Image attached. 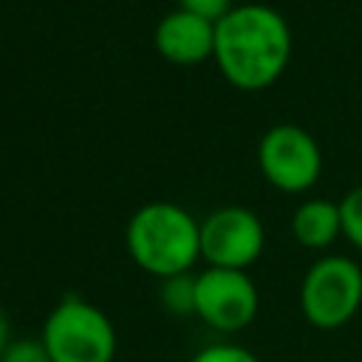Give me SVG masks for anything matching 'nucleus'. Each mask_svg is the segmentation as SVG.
Listing matches in <instances>:
<instances>
[{
	"label": "nucleus",
	"instance_id": "1a4fd4ad",
	"mask_svg": "<svg viewBox=\"0 0 362 362\" xmlns=\"http://www.w3.org/2000/svg\"><path fill=\"white\" fill-rule=\"evenodd\" d=\"M342 235L339 201L328 198H305L291 215V238L311 252L328 249Z\"/></svg>",
	"mask_w": 362,
	"mask_h": 362
},
{
	"label": "nucleus",
	"instance_id": "f257e3e1",
	"mask_svg": "<svg viewBox=\"0 0 362 362\" xmlns=\"http://www.w3.org/2000/svg\"><path fill=\"white\" fill-rule=\"evenodd\" d=\"M294 51L288 20L266 3H238L215 23V65L238 90H266L288 68Z\"/></svg>",
	"mask_w": 362,
	"mask_h": 362
},
{
	"label": "nucleus",
	"instance_id": "39448f33",
	"mask_svg": "<svg viewBox=\"0 0 362 362\" xmlns=\"http://www.w3.org/2000/svg\"><path fill=\"white\" fill-rule=\"evenodd\" d=\"M257 167L274 189L300 195L320 181L322 150L305 127L291 122L272 124L257 141Z\"/></svg>",
	"mask_w": 362,
	"mask_h": 362
},
{
	"label": "nucleus",
	"instance_id": "4468645a",
	"mask_svg": "<svg viewBox=\"0 0 362 362\" xmlns=\"http://www.w3.org/2000/svg\"><path fill=\"white\" fill-rule=\"evenodd\" d=\"M178 3V8H184V11H192V14H198V17H206V20H212V23H218L226 11H232L238 3L235 0H175Z\"/></svg>",
	"mask_w": 362,
	"mask_h": 362
},
{
	"label": "nucleus",
	"instance_id": "f8f14e48",
	"mask_svg": "<svg viewBox=\"0 0 362 362\" xmlns=\"http://www.w3.org/2000/svg\"><path fill=\"white\" fill-rule=\"evenodd\" d=\"M189 362H260V359L238 342H212L204 345L198 354H192Z\"/></svg>",
	"mask_w": 362,
	"mask_h": 362
},
{
	"label": "nucleus",
	"instance_id": "20e7f679",
	"mask_svg": "<svg viewBox=\"0 0 362 362\" xmlns=\"http://www.w3.org/2000/svg\"><path fill=\"white\" fill-rule=\"evenodd\" d=\"M362 308V266L345 255L314 260L300 280V311L320 331H337Z\"/></svg>",
	"mask_w": 362,
	"mask_h": 362
},
{
	"label": "nucleus",
	"instance_id": "9b49d317",
	"mask_svg": "<svg viewBox=\"0 0 362 362\" xmlns=\"http://www.w3.org/2000/svg\"><path fill=\"white\" fill-rule=\"evenodd\" d=\"M339 218H342V238L362 252V184L339 198Z\"/></svg>",
	"mask_w": 362,
	"mask_h": 362
},
{
	"label": "nucleus",
	"instance_id": "ddd939ff",
	"mask_svg": "<svg viewBox=\"0 0 362 362\" xmlns=\"http://www.w3.org/2000/svg\"><path fill=\"white\" fill-rule=\"evenodd\" d=\"M0 362H54L40 339H14L3 354Z\"/></svg>",
	"mask_w": 362,
	"mask_h": 362
},
{
	"label": "nucleus",
	"instance_id": "6e6552de",
	"mask_svg": "<svg viewBox=\"0 0 362 362\" xmlns=\"http://www.w3.org/2000/svg\"><path fill=\"white\" fill-rule=\"evenodd\" d=\"M153 45L158 57L170 65H201L215 54V23L192 11H167L153 31Z\"/></svg>",
	"mask_w": 362,
	"mask_h": 362
},
{
	"label": "nucleus",
	"instance_id": "0eeeda50",
	"mask_svg": "<svg viewBox=\"0 0 362 362\" xmlns=\"http://www.w3.org/2000/svg\"><path fill=\"white\" fill-rule=\"evenodd\" d=\"M266 249V229L257 212L240 204L212 209L201 221V260L218 269H249Z\"/></svg>",
	"mask_w": 362,
	"mask_h": 362
},
{
	"label": "nucleus",
	"instance_id": "2eb2a0df",
	"mask_svg": "<svg viewBox=\"0 0 362 362\" xmlns=\"http://www.w3.org/2000/svg\"><path fill=\"white\" fill-rule=\"evenodd\" d=\"M14 342V328H11V317L6 314V308L0 305V354Z\"/></svg>",
	"mask_w": 362,
	"mask_h": 362
},
{
	"label": "nucleus",
	"instance_id": "f03ea898",
	"mask_svg": "<svg viewBox=\"0 0 362 362\" xmlns=\"http://www.w3.org/2000/svg\"><path fill=\"white\" fill-rule=\"evenodd\" d=\"M124 249L130 260L156 280L192 272L201 260V221L181 204H141L124 226Z\"/></svg>",
	"mask_w": 362,
	"mask_h": 362
},
{
	"label": "nucleus",
	"instance_id": "9d476101",
	"mask_svg": "<svg viewBox=\"0 0 362 362\" xmlns=\"http://www.w3.org/2000/svg\"><path fill=\"white\" fill-rule=\"evenodd\" d=\"M158 303L173 317H189L195 314V274H173L158 280Z\"/></svg>",
	"mask_w": 362,
	"mask_h": 362
},
{
	"label": "nucleus",
	"instance_id": "423d86ee",
	"mask_svg": "<svg viewBox=\"0 0 362 362\" xmlns=\"http://www.w3.org/2000/svg\"><path fill=\"white\" fill-rule=\"evenodd\" d=\"M260 311V294L249 272L206 266L195 274V317L218 331L238 334L255 322Z\"/></svg>",
	"mask_w": 362,
	"mask_h": 362
},
{
	"label": "nucleus",
	"instance_id": "7ed1b4c3",
	"mask_svg": "<svg viewBox=\"0 0 362 362\" xmlns=\"http://www.w3.org/2000/svg\"><path fill=\"white\" fill-rule=\"evenodd\" d=\"M40 342L54 362H113L119 348L110 317L79 294L62 297L48 311Z\"/></svg>",
	"mask_w": 362,
	"mask_h": 362
}]
</instances>
